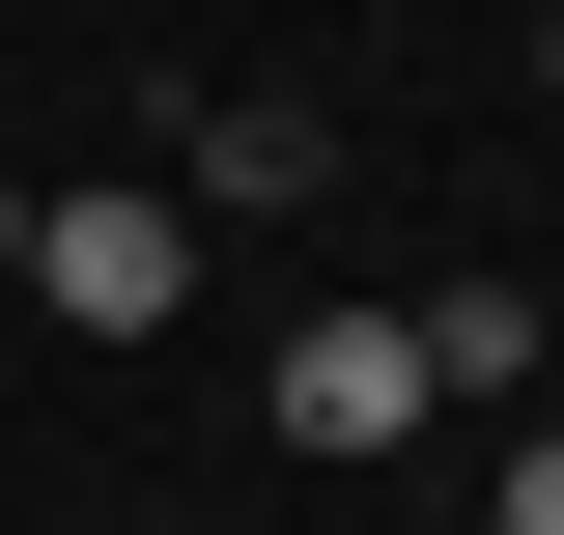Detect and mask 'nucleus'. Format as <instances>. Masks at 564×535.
Instances as JSON below:
<instances>
[{
    "mask_svg": "<svg viewBox=\"0 0 564 535\" xmlns=\"http://www.w3.org/2000/svg\"><path fill=\"white\" fill-rule=\"evenodd\" d=\"M536 85H564V29H536Z\"/></svg>",
    "mask_w": 564,
    "mask_h": 535,
    "instance_id": "nucleus-5",
    "label": "nucleus"
},
{
    "mask_svg": "<svg viewBox=\"0 0 564 535\" xmlns=\"http://www.w3.org/2000/svg\"><path fill=\"white\" fill-rule=\"evenodd\" d=\"M423 423H452L423 395V310H311L282 338V451H423Z\"/></svg>",
    "mask_w": 564,
    "mask_h": 535,
    "instance_id": "nucleus-2",
    "label": "nucleus"
},
{
    "mask_svg": "<svg viewBox=\"0 0 564 535\" xmlns=\"http://www.w3.org/2000/svg\"><path fill=\"white\" fill-rule=\"evenodd\" d=\"M480 535H564V423H508V507H480Z\"/></svg>",
    "mask_w": 564,
    "mask_h": 535,
    "instance_id": "nucleus-4",
    "label": "nucleus"
},
{
    "mask_svg": "<svg viewBox=\"0 0 564 535\" xmlns=\"http://www.w3.org/2000/svg\"><path fill=\"white\" fill-rule=\"evenodd\" d=\"M423 395H536V282H452L423 310Z\"/></svg>",
    "mask_w": 564,
    "mask_h": 535,
    "instance_id": "nucleus-3",
    "label": "nucleus"
},
{
    "mask_svg": "<svg viewBox=\"0 0 564 535\" xmlns=\"http://www.w3.org/2000/svg\"><path fill=\"white\" fill-rule=\"evenodd\" d=\"M0 282H29L57 338H170V310H198V254H170V198H29V226H0Z\"/></svg>",
    "mask_w": 564,
    "mask_h": 535,
    "instance_id": "nucleus-1",
    "label": "nucleus"
}]
</instances>
